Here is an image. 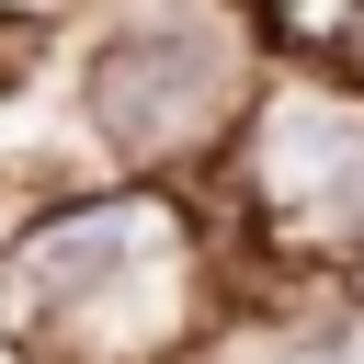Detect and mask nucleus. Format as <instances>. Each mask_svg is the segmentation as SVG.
Returning a JSON list of instances; mask_svg holds the SVG:
<instances>
[{"mask_svg":"<svg viewBox=\"0 0 364 364\" xmlns=\"http://www.w3.org/2000/svg\"><path fill=\"white\" fill-rule=\"evenodd\" d=\"M193 330V216L159 182L46 205L0 250V341L46 364H159Z\"/></svg>","mask_w":364,"mask_h":364,"instance_id":"nucleus-1","label":"nucleus"},{"mask_svg":"<svg viewBox=\"0 0 364 364\" xmlns=\"http://www.w3.org/2000/svg\"><path fill=\"white\" fill-rule=\"evenodd\" d=\"M80 91H91V125H102L114 159L182 171V159H205V148L239 125L250 68H239V46H228L216 23H136V34H114V46L91 57Z\"/></svg>","mask_w":364,"mask_h":364,"instance_id":"nucleus-2","label":"nucleus"},{"mask_svg":"<svg viewBox=\"0 0 364 364\" xmlns=\"http://www.w3.org/2000/svg\"><path fill=\"white\" fill-rule=\"evenodd\" d=\"M250 205L284 239H353L364 250V114L353 102H273L250 125Z\"/></svg>","mask_w":364,"mask_h":364,"instance_id":"nucleus-3","label":"nucleus"},{"mask_svg":"<svg viewBox=\"0 0 364 364\" xmlns=\"http://www.w3.org/2000/svg\"><path fill=\"white\" fill-rule=\"evenodd\" d=\"M353 11H364V0H262V34H273L284 57H330V46L353 34Z\"/></svg>","mask_w":364,"mask_h":364,"instance_id":"nucleus-4","label":"nucleus"},{"mask_svg":"<svg viewBox=\"0 0 364 364\" xmlns=\"http://www.w3.org/2000/svg\"><path fill=\"white\" fill-rule=\"evenodd\" d=\"M330 68H341V80H353V91H364V11H353V34H341V46H330Z\"/></svg>","mask_w":364,"mask_h":364,"instance_id":"nucleus-5","label":"nucleus"},{"mask_svg":"<svg viewBox=\"0 0 364 364\" xmlns=\"http://www.w3.org/2000/svg\"><path fill=\"white\" fill-rule=\"evenodd\" d=\"M262 364H353V353H318V341H296V353H262Z\"/></svg>","mask_w":364,"mask_h":364,"instance_id":"nucleus-6","label":"nucleus"},{"mask_svg":"<svg viewBox=\"0 0 364 364\" xmlns=\"http://www.w3.org/2000/svg\"><path fill=\"white\" fill-rule=\"evenodd\" d=\"M353 296H364V250H353Z\"/></svg>","mask_w":364,"mask_h":364,"instance_id":"nucleus-7","label":"nucleus"}]
</instances>
